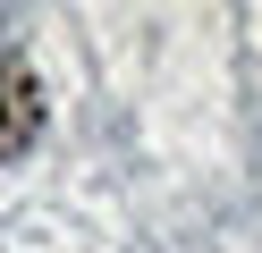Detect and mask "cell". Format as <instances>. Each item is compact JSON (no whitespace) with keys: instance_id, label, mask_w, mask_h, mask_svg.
Here are the masks:
<instances>
[{"instance_id":"1","label":"cell","mask_w":262,"mask_h":253,"mask_svg":"<svg viewBox=\"0 0 262 253\" xmlns=\"http://www.w3.org/2000/svg\"><path fill=\"white\" fill-rule=\"evenodd\" d=\"M42 135V84L26 76V59H0V160H26Z\"/></svg>"}]
</instances>
